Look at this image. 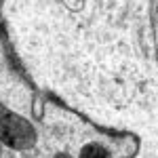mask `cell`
Returning <instances> with one entry per match:
<instances>
[{
    "mask_svg": "<svg viewBox=\"0 0 158 158\" xmlns=\"http://www.w3.org/2000/svg\"><path fill=\"white\" fill-rule=\"evenodd\" d=\"M0 27L36 91L158 158V0H0Z\"/></svg>",
    "mask_w": 158,
    "mask_h": 158,
    "instance_id": "1",
    "label": "cell"
},
{
    "mask_svg": "<svg viewBox=\"0 0 158 158\" xmlns=\"http://www.w3.org/2000/svg\"><path fill=\"white\" fill-rule=\"evenodd\" d=\"M135 139L97 129L36 91L0 27V158H131Z\"/></svg>",
    "mask_w": 158,
    "mask_h": 158,
    "instance_id": "2",
    "label": "cell"
}]
</instances>
